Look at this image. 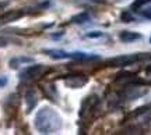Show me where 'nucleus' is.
<instances>
[{"label":"nucleus","instance_id":"5","mask_svg":"<svg viewBox=\"0 0 151 135\" xmlns=\"http://www.w3.org/2000/svg\"><path fill=\"white\" fill-rule=\"evenodd\" d=\"M43 71H45V67L42 64L31 65V67H28L27 70L21 74V78L22 80H35V78L42 75Z\"/></svg>","mask_w":151,"mask_h":135},{"label":"nucleus","instance_id":"9","mask_svg":"<svg viewBox=\"0 0 151 135\" xmlns=\"http://www.w3.org/2000/svg\"><path fill=\"white\" fill-rule=\"evenodd\" d=\"M22 16V11H11L9 14H6V16L0 17V22H10V21H14L17 18H20Z\"/></svg>","mask_w":151,"mask_h":135},{"label":"nucleus","instance_id":"3","mask_svg":"<svg viewBox=\"0 0 151 135\" xmlns=\"http://www.w3.org/2000/svg\"><path fill=\"white\" fill-rule=\"evenodd\" d=\"M148 60H151V53H132L116 56L108 60V64L109 67H126V65H133L141 61H148Z\"/></svg>","mask_w":151,"mask_h":135},{"label":"nucleus","instance_id":"7","mask_svg":"<svg viewBox=\"0 0 151 135\" xmlns=\"http://www.w3.org/2000/svg\"><path fill=\"white\" fill-rule=\"evenodd\" d=\"M141 33L139 32H132V31H123V32L119 33V39L124 42V43H130V42H134V41H139L141 39Z\"/></svg>","mask_w":151,"mask_h":135},{"label":"nucleus","instance_id":"2","mask_svg":"<svg viewBox=\"0 0 151 135\" xmlns=\"http://www.w3.org/2000/svg\"><path fill=\"white\" fill-rule=\"evenodd\" d=\"M43 53L50 56L52 59H71V60H98L99 56L95 53H86V52H66V50H60V49H45Z\"/></svg>","mask_w":151,"mask_h":135},{"label":"nucleus","instance_id":"10","mask_svg":"<svg viewBox=\"0 0 151 135\" xmlns=\"http://www.w3.org/2000/svg\"><path fill=\"white\" fill-rule=\"evenodd\" d=\"M31 61H34L32 57H16V59L10 60V67L11 68H18L20 64H22V63H31Z\"/></svg>","mask_w":151,"mask_h":135},{"label":"nucleus","instance_id":"13","mask_svg":"<svg viewBox=\"0 0 151 135\" xmlns=\"http://www.w3.org/2000/svg\"><path fill=\"white\" fill-rule=\"evenodd\" d=\"M122 21L123 22H133V21H136V20H134V17L130 14V11H124L123 14H122Z\"/></svg>","mask_w":151,"mask_h":135},{"label":"nucleus","instance_id":"14","mask_svg":"<svg viewBox=\"0 0 151 135\" xmlns=\"http://www.w3.org/2000/svg\"><path fill=\"white\" fill-rule=\"evenodd\" d=\"M87 38H101V36H104V33L102 32H99V31H94V32H88L86 35Z\"/></svg>","mask_w":151,"mask_h":135},{"label":"nucleus","instance_id":"8","mask_svg":"<svg viewBox=\"0 0 151 135\" xmlns=\"http://www.w3.org/2000/svg\"><path fill=\"white\" fill-rule=\"evenodd\" d=\"M25 102H27V112L29 113V112L37 106V102H38L35 92L34 91H28L27 92V95H25Z\"/></svg>","mask_w":151,"mask_h":135},{"label":"nucleus","instance_id":"1","mask_svg":"<svg viewBox=\"0 0 151 135\" xmlns=\"http://www.w3.org/2000/svg\"><path fill=\"white\" fill-rule=\"evenodd\" d=\"M34 125L41 134H52L62 128L63 121L60 114L55 109L43 106L38 110L37 116L34 119Z\"/></svg>","mask_w":151,"mask_h":135},{"label":"nucleus","instance_id":"15","mask_svg":"<svg viewBox=\"0 0 151 135\" xmlns=\"http://www.w3.org/2000/svg\"><path fill=\"white\" fill-rule=\"evenodd\" d=\"M6 84H7V77H1V78H0V88L4 87Z\"/></svg>","mask_w":151,"mask_h":135},{"label":"nucleus","instance_id":"4","mask_svg":"<svg viewBox=\"0 0 151 135\" xmlns=\"http://www.w3.org/2000/svg\"><path fill=\"white\" fill-rule=\"evenodd\" d=\"M98 107H99V97L97 95H88V96L83 100L80 109V119L83 123H86L87 120L92 119L95 113H97Z\"/></svg>","mask_w":151,"mask_h":135},{"label":"nucleus","instance_id":"12","mask_svg":"<svg viewBox=\"0 0 151 135\" xmlns=\"http://www.w3.org/2000/svg\"><path fill=\"white\" fill-rule=\"evenodd\" d=\"M150 3H151V0H134V1H133V4H132V10L137 11V10H140L143 6L150 4Z\"/></svg>","mask_w":151,"mask_h":135},{"label":"nucleus","instance_id":"16","mask_svg":"<svg viewBox=\"0 0 151 135\" xmlns=\"http://www.w3.org/2000/svg\"><path fill=\"white\" fill-rule=\"evenodd\" d=\"M88 1H92V3H104L105 0H88Z\"/></svg>","mask_w":151,"mask_h":135},{"label":"nucleus","instance_id":"6","mask_svg":"<svg viewBox=\"0 0 151 135\" xmlns=\"http://www.w3.org/2000/svg\"><path fill=\"white\" fill-rule=\"evenodd\" d=\"M88 82V78L83 75H76L70 77V78H66V85L70 88H81L83 85H86Z\"/></svg>","mask_w":151,"mask_h":135},{"label":"nucleus","instance_id":"17","mask_svg":"<svg viewBox=\"0 0 151 135\" xmlns=\"http://www.w3.org/2000/svg\"><path fill=\"white\" fill-rule=\"evenodd\" d=\"M150 42H151V38H150Z\"/></svg>","mask_w":151,"mask_h":135},{"label":"nucleus","instance_id":"11","mask_svg":"<svg viewBox=\"0 0 151 135\" xmlns=\"http://www.w3.org/2000/svg\"><path fill=\"white\" fill-rule=\"evenodd\" d=\"M88 20H90V14L88 13H81L78 16L73 17V22H76V24H83V22H87Z\"/></svg>","mask_w":151,"mask_h":135}]
</instances>
